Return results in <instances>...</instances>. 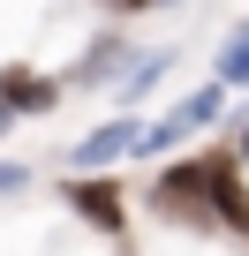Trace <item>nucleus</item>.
<instances>
[{
  "instance_id": "9",
  "label": "nucleus",
  "mask_w": 249,
  "mask_h": 256,
  "mask_svg": "<svg viewBox=\"0 0 249 256\" xmlns=\"http://www.w3.org/2000/svg\"><path fill=\"white\" fill-rule=\"evenodd\" d=\"M0 188H16V174H8V166H0Z\"/></svg>"
},
{
  "instance_id": "11",
  "label": "nucleus",
  "mask_w": 249,
  "mask_h": 256,
  "mask_svg": "<svg viewBox=\"0 0 249 256\" xmlns=\"http://www.w3.org/2000/svg\"><path fill=\"white\" fill-rule=\"evenodd\" d=\"M0 128H8V106H0Z\"/></svg>"
},
{
  "instance_id": "7",
  "label": "nucleus",
  "mask_w": 249,
  "mask_h": 256,
  "mask_svg": "<svg viewBox=\"0 0 249 256\" xmlns=\"http://www.w3.org/2000/svg\"><path fill=\"white\" fill-rule=\"evenodd\" d=\"M113 68H121V46H98V53L83 60V76H113Z\"/></svg>"
},
{
  "instance_id": "4",
  "label": "nucleus",
  "mask_w": 249,
  "mask_h": 256,
  "mask_svg": "<svg viewBox=\"0 0 249 256\" xmlns=\"http://www.w3.org/2000/svg\"><path fill=\"white\" fill-rule=\"evenodd\" d=\"M0 106H8V113H16V106H23V113H46V106H53V83H46V76H23V68H16L8 83H0Z\"/></svg>"
},
{
  "instance_id": "6",
  "label": "nucleus",
  "mask_w": 249,
  "mask_h": 256,
  "mask_svg": "<svg viewBox=\"0 0 249 256\" xmlns=\"http://www.w3.org/2000/svg\"><path fill=\"white\" fill-rule=\"evenodd\" d=\"M219 83H249V23L219 46Z\"/></svg>"
},
{
  "instance_id": "8",
  "label": "nucleus",
  "mask_w": 249,
  "mask_h": 256,
  "mask_svg": "<svg viewBox=\"0 0 249 256\" xmlns=\"http://www.w3.org/2000/svg\"><path fill=\"white\" fill-rule=\"evenodd\" d=\"M113 8H151V0H113Z\"/></svg>"
},
{
  "instance_id": "1",
  "label": "nucleus",
  "mask_w": 249,
  "mask_h": 256,
  "mask_svg": "<svg viewBox=\"0 0 249 256\" xmlns=\"http://www.w3.org/2000/svg\"><path fill=\"white\" fill-rule=\"evenodd\" d=\"M159 196H166V204H204L211 218H226V226H241V234H249V188H241V174H234L226 158H204V166L166 174V181H159Z\"/></svg>"
},
{
  "instance_id": "10",
  "label": "nucleus",
  "mask_w": 249,
  "mask_h": 256,
  "mask_svg": "<svg viewBox=\"0 0 249 256\" xmlns=\"http://www.w3.org/2000/svg\"><path fill=\"white\" fill-rule=\"evenodd\" d=\"M241 158H249V128H241Z\"/></svg>"
},
{
  "instance_id": "5",
  "label": "nucleus",
  "mask_w": 249,
  "mask_h": 256,
  "mask_svg": "<svg viewBox=\"0 0 249 256\" xmlns=\"http://www.w3.org/2000/svg\"><path fill=\"white\" fill-rule=\"evenodd\" d=\"M76 211L98 218V226H121V196H113L106 181H83V188H76Z\"/></svg>"
},
{
  "instance_id": "3",
  "label": "nucleus",
  "mask_w": 249,
  "mask_h": 256,
  "mask_svg": "<svg viewBox=\"0 0 249 256\" xmlns=\"http://www.w3.org/2000/svg\"><path fill=\"white\" fill-rule=\"evenodd\" d=\"M136 144H144V128H136V120H113V128H98V136L76 144V166H98V158H113V151H136Z\"/></svg>"
},
{
  "instance_id": "2",
  "label": "nucleus",
  "mask_w": 249,
  "mask_h": 256,
  "mask_svg": "<svg viewBox=\"0 0 249 256\" xmlns=\"http://www.w3.org/2000/svg\"><path fill=\"white\" fill-rule=\"evenodd\" d=\"M211 113H219V83H211V90H196V98H189L181 113H166L159 128H144V144H136V151H151V158H159V151H174L181 136H196V128H204Z\"/></svg>"
}]
</instances>
